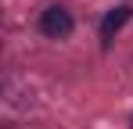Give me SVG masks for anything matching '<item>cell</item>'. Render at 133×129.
Instances as JSON below:
<instances>
[{"label":"cell","instance_id":"1","mask_svg":"<svg viewBox=\"0 0 133 129\" xmlns=\"http://www.w3.org/2000/svg\"><path fill=\"white\" fill-rule=\"evenodd\" d=\"M40 29H43V36H50V40H65L68 32H72V15H68L61 4H50L43 11V18H40Z\"/></svg>","mask_w":133,"mask_h":129},{"label":"cell","instance_id":"2","mask_svg":"<svg viewBox=\"0 0 133 129\" xmlns=\"http://www.w3.org/2000/svg\"><path fill=\"white\" fill-rule=\"evenodd\" d=\"M130 18H133V7H130V4H119V7H111L108 15L101 18V43L108 47V43L115 40V32H119V29H122Z\"/></svg>","mask_w":133,"mask_h":129},{"label":"cell","instance_id":"3","mask_svg":"<svg viewBox=\"0 0 133 129\" xmlns=\"http://www.w3.org/2000/svg\"><path fill=\"white\" fill-rule=\"evenodd\" d=\"M130 126H133V118H130Z\"/></svg>","mask_w":133,"mask_h":129}]
</instances>
